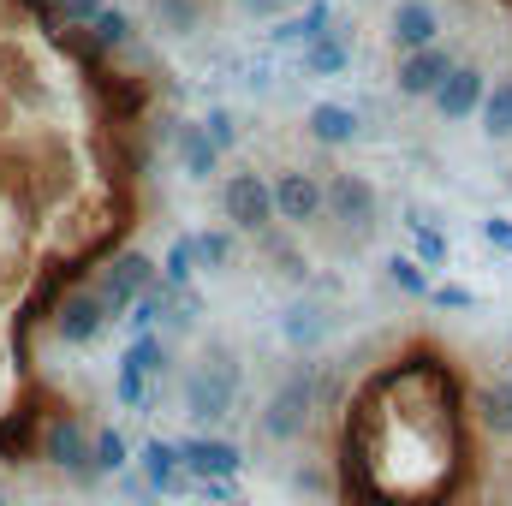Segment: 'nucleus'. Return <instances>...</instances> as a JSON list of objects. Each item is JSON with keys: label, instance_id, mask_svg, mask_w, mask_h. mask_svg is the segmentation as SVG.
<instances>
[{"label": "nucleus", "instance_id": "nucleus-30", "mask_svg": "<svg viewBox=\"0 0 512 506\" xmlns=\"http://www.w3.org/2000/svg\"><path fill=\"white\" fill-rule=\"evenodd\" d=\"M197 126H203V137H209L221 155H227V149H239V120H233V108H209Z\"/></svg>", "mask_w": 512, "mask_h": 506}, {"label": "nucleus", "instance_id": "nucleus-34", "mask_svg": "<svg viewBox=\"0 0 512 506\" xmlns=\"http://www.w3.org/2000/svg\"><path fill=\"white\" fill-rule=\"evenodd\" d=\"M483 245L512 256V221H507V215H489V221H483Z\"/></svg>", "mask_w": 512, "mask_h": 506}, {"label": "nucleus", "instance_id": "nucleus-12", "mask_svg": "<svg viewBox=\"0 0 512 506\" xmlns=\"http://www.w3.org/2000/svg\"><path fill=\"white\" fill-rule=\"evenodd\" d=\"M387 42H393L399 54L441 42V12H435V0H393V12H387Z\"/></svg>", "mask_w": 512, "mask_h": 506}, {"label": "nucleus", "instance_id": "nucleus-17", "mask_svg": "<svg viewBox=\"0 0 512 506\" xmlns=\"http://www.w3.org/2000/svg\"><path fill=\"white\" fill-rule=\"evenodd\" d=\"M173 149H179V167H185V179H215L221 173V149L203 137V126L197 120H179V131H173Z\"/></svg>", "mask_w": 512, "mask_h": 506}, {"label": "nucleus", "instance_id": "nucleus-29", "mask_svg": "<svg viewBox=\"0 0 512 506\" xmlns=\"http://www.w3.org/2000/svg\"><path fill=\"white\" fill-rule=\"evenodd\" d=\"M387 280H393L399 292H411V298L429 292V268H423L417 256H393V262H387Z\"/></svg>", "mask_w": 512, "mask_h": 506}, {"label": "nucleus", "instance_id": "nucleus-16", "mask_svg": "<svg viewBox=\"0 0 512 506\" xmlns=\"http://www.w3.org/2000/svg\"><path fill=\"white\" fill-rule=\"evenodd\" d=\"M328 310L316 304V298H298V304H286V316H280V334H286V346L292 352H316L322 340H328Z\"/></svg>", "mask_w": 512, "mask_h": 506}, {"label": "nucleus", "instance_id": "nucleus-22", "mask_svg": "<svg viewBox=\"0 0 512 506\" xmlns=\"http://www.w3.org/2000/svg\"><path fill=\"white\" fill-rule=\"evenodd\" d=\"M90 465H96V477H126L131 471V441L120 429H90Z\"/></svg>", "mask_w": 512, "mask_h": 506}, {"label": "nucleus", "instance_id": "nucleus-15", "mask_svg": "<svg viewBox=\"0 0 512 506\" xmlns=\"http://www.w3.org/2000/svg\"><path fill=\"white\" fill-rule=\"evenodd\" d=\"M298 66H304V78H340V72L352 66V42L328 24L322 36H310V42L298 48Z\"/></svg>", "mask_w": 512, "mask_h": 506}, {"label": "nucleus", "instance_id": "nucleus-27", "mask_svg": "<svg viewBox=\"0 0 512 506\" xmlns=\"http://www.w3.org/2000/svg\"><path fill=\"white\" fill-rule=\"evenodd\" d=\"M114 399H120L126 411H143V405H149V376H143L131 358H120V370H114Z\"/></svg>", "mask_w": 512, "mask_h": 506}, {"label": "nucleus", "instance_id": "nucleus-4", "mask_svg": "<svg viewBox=\"0 0 512 506\" xmlns=\"http://www.w3.org/2000/svg\"><path fill=\"white\" fill-rule=\"evenodd\" d=\"M322 221H340L352 239H370L382 221V197H376L370 173H328L322 179Z\"/></svg>", "mask_w": 512, "mask_h": 506}, {"label": "nucleus", "instance_id": "nucleus-24", "mask_svg": "<svg viewBox=\"0 0 512 506\" xmlns=\"http://www.w3.org/2000/svg\"><path fill=\"white\" fill-rule=\"evenodd\" d=\"M411 239H417V262L423 268H447V233H435V221L423 215V209H411Z\"/></svg>", "mask_w": 512, "mask_h": 506}, {"label": "nucleus", "instance_id": "nucleus-33", "mask_svg": "<svg viewBox=\"0 0 512 506\" xmlns=\"http://www.w3.org/2000/svg\"><path fill=\"white\" fill-rule=\"evenodd\" d=\"M48 6H54V18H60V24H90L108 0H48Z\"/></svg>", "mask_w": 512, "mask_h": 506}, {"label": "nucleus", "instance_id": "nucleus-2", "mask_svg": "<svg viewBox=\"0 0 512 506\" xmlns=\"http://www.w3.org/2000/svg\"><path fill=\"white\" fill-rule=\"evenodd\" d=\"M316 387H322V364H298L292 376L274 387V399L262 405V435H268V441H280V447L304 441L310 411H316Z\"/></svg>", "mask_w": 512, "mask_h": 506}, {"label": "nucleus", "instance_id": "nucleus-31", "mask_svg": "<svg viewBox=\"0 0 512 506\" xmlns=\"http://www.w3.org/2000/svg\"><path fill=\"white\" fill-rule=\"evenodd\" d=\"M304 495H316V501H334V465H298V477H292Z\"/></svg>", "mask_w": 512, "mask_h": 506}, {"label": "nucleus", "instance_id": "nucleus-35", "mask_svg": "<svg viewBox=\"0 0 512 506\" xmlns=\"http://www.w3.org/2000/svg\"><path fill=\"white\" fill-rule=\"evenodd\" d=\"M239 6H245V12H256V18H274L286 0H239Z\"/></svg>", "mask_w": 512, "mask_h": 506}, {"label": "nucleus", "instance_id": "nucleus-20", "mask_svg": "<svg viewBox=\"0 0 512 506\" xmlns=\"http://www.w3.org/2000/svg\"><path fill=\"white\" fill-rule=\"evenodd\" d=\"M477 417L495 441H512V376H495L477 393Z\"/></svg>", "mask_w": 512, "mask_h": 506}, {"label": "nucleus", "instance_id": "nucleus-18", "mask_svg": "<svg viewBox=\"0 0 512 506\" xmlns=\"http://www.w3.org/2000/svg\"><path fill=\"white\" fill-rule=\"evenodd\" d=\"M328 24H334V6H328V0H304V12L274 18L268 42H274V48H304V42H310V36H322Z\"/></svg>", "mask_w": 512, "mask_h": 506}, {"label": "nucleus", "instance_id": "nucleus-9", "mask_svg": "<svg viewBox=\"0 0 512 506\" xmlns=\"http://www.w3.org/2000/svg\"><path fill=\"white\" fill-rule=\"evenodd\" d=\"M453 66H459V54H453L447 42H429V48H411V54H399V72H393V84H399V96H411V102H429V96H435V84H441Z\"/></svg>", "mask_w": 512, "mask_h": 506}, {"label": "nucleus", "instance_id": "nucleus-8", "mask_svg": "<svg viewBox=\"0 0 512 506\" xmlns=\"http://www.w3.org/2000/svg\"><path fill=\"white\" fill-rule=\"evenodd\" d=\"M268 197H274V221H286V227H298V233L322 221V179L304 173V167L274 173V179H268Z\"/></svg>", "mask_w": 512, "mask_h": 506}, {"label": "nucleus", "instance_id": "nucleus-19", "mask_svg": "<svg viewBox=\"0 0 512 506\" xmlns=\"http://www.w3.org/2000/svg\"><path fill=\"white\" fill-rule=\"evenodd\" d=\"M84 30H90V42H96L102 54H120V48H131V42H137V18H131L126 6H102Z\"/></svg>", "mask_w": 512, "mask_h": 506}, {"label": "nucleus", "instance_id": "nucleus-36", "mask_svg": "<svg viewBox=\"0 0 512 506\" xmlns=\"http://www.w3.org/2000/svg\"><path fill=\"white\" fill-rule=\"evenodd\" d=\"M471 506H501V501H471Z\"/></svg>", "mask_w": 512, "mask_h": 506}, {"label": "nucleus", "instance_id": "nucleus-7", "mask_svg": "<svg viewBox=\"0 0 512 506\" xmlns=\"http://www.w3.org/2000/svg\"><path fill=\"white\" fill-rule=\"evenodd\" d=\"M54 334L66 340V346H96L102 340V328H108V310H102V298L90 292V280H72L60 298H54Z\"/></svg>", "mask_w": 512, "mask_h": 506}, {"label": "nucleus", "instance_id": "nucleus-37", "mask_svg": "<svg viewBox=\"0 0 512 506\" xmlns=\"http://www.w3.org/2000/svg\"><path fill=\"white\" fill-rule=\"evenodd\" d=\"M507 495H512V471H507Z\"/></svg>", "mask_w": 512, "mask_h": 506}, {"label": "nucleus", "instance_id": "nucleus-32", "mask_svg": "<svg viewBox=\"0 0 512 506\" xmlns=\"http://www.w3.org/2000/svg\"><path fill=\"white\" fill-rule=\"evenodd\" d=\"M423 298H429L435 310H477V292H471V286H429Z\"/></svg>", "mask_w": 512, "mask_h": 506}, {"label": "nucleus", "instance_id": "nucleus-21", "mask_svg": "<svg viewBox=\"0 0 512 506\" xmlns=\"http://www.w3.org/2000/svg\"><path fill=\"white\" fill-rule=\"evenodd\" d=\"M185 245H191V262H197V268L215 274V268H233L239 233H233V227H227V233H221V227H203V233H185Z\"/></svg>", "mask_w": 512, "mask_h": 506}, {"label": "nucleus", "instance_id": "nucleus-11", "mask_svg": "<svg viewBox=\"0 0 512 506\" xmlns=\"http://www.w3.org/2000/svg\"><path fill=\"white\" fill-rule=\"evenodd\" d=\"M483 90H489V72L459 60V66H453V72L435 84V96H429V102H435V114H441V120H477V102H483Z\"/></svg>", "mask_w": 512, "mask_h": 506}, {"label": "nucleus", "instance_id": "nucleus-5", "mask_svg": "<svg viewBox=\"0 0 512 506\" xmlns=\"http://www.w3.org/2000/svg\"><path fill=\"white\" fill-rule=\"evenodd\" d=\"M221 215L233 233H268L274 227V197H268V179L256 167L221 173Z\"/></svg>", "mask_w": 512, "mask_h": 506}, {"label": "nucleus", "instance_id": "nucleus-26", "mask_svg": "<svg viewBox=\"0 0 512 506\" xmlns=\"http://www.w3.org/2000/svg\"><path fill=\"white\" fill-rule=\"evenodd\" d=\"M126 358L137 364V370H143V376H167V358H173V352H167L161 328H149V334H137V340H131V352H126Z\"/></svg>", "mask_w": 512, "mask_h": 506}, {"label": "nucleus", "instance_id": "nucleus-25", "mask_svg": "<svg viewBox=\"0 0 512 506\" xmlns=\"http://www.w3.org/2000/svg\"><path fill=\"white\" fill-rule=\"evenodd\" d=\"M149 12H155V24H161V30H173V36H191V30H197V18H203V6H197V0H149Z\"/></svg>", "mask_w": 512, "mask_h": 506}, {"label": "nucleus", "instance_id": "nucleus-10", "mask_svg": "<svg viewBox=\"0 0 512 506\" xmlns=\"http://www.w3.org/2000/svg\"><path fill=\"white\" fill-rule=\"evenodd\" d=\"M179 447V465H185V477H239L245 471V453H239V441H227V435H185V441H173Z\"/></svg>", "mask_w": 512, "mask_h": 506}, {"label": "nucleus", "instance_id": "nucleus-1", "mask_svg": "<svg viewBox=\"0 0 512 506\" xmlns=\"http://www.w3.org/2000/svg\"><path fill=\"white\" fill-rule=\"evenodd\" d=\"M36 459H48L54 471H66V483L90 489L96 465H90V423L78 411H42L36 423Z\"/></svg>", "mask_w": 512, "mask_h": 506}, {"label": "nucleus", "instance_id": "nucleus-13", "mask_svg": "<svg viewBox=\"0 0 512 506\" xmlns=\"http://www.w3.org/2000/svg\"><path fill=\"white\" fill-rule=\"evenodd\" d=\"M137 471H143V483H149L155 495H191V477H185V465H179V447L161 441V435L137 447Z\"/></svg>", "mask_w": 512, "mask_h": 506}, {"label": "nucleus", "instance_id": "nucleus-14", "mask_svg": "<svg viewBox=\"0 0 512 506\" xmlns=\"http://www.w3.org/2000/svg\"><path fill=\"white\" fill-rule=\"evenodd\" d=\"M304 131H310V143H322V149H346V143H358L364 114H358L352 102H316V108L304 114Z\"/></svg>", "mask_w": 512, "mask_h": 506}, {"label": "nucleus", "instance_id": "nucleus-38", "mask_svg": "<svg viewBox=\"0 0 512 506\" xmlns=\"http://www.w3.org/2000/svg\"><path fill=\"white\" fill-rule=\"evenodd\" d=\"M0 506H6V501H0Z\"/></svg>", "mask_w": 512, "mask_h": 506}, {"label": "nucleus", "instance_id": "nucleus-28", "mask_svg": "<svg viewBox=\"0 0 512 506\" xmlns=\"http://www.w3.org/2000/svg\"><path fill=\"white\" fill-rule=\"evenodd\" d=\"M191 280H197L191 245H185V239H173V245H167V262H161V286H173V292H179V286H191Z\"/></svg>", "mask_w": 512, "mask_h": 506}, {"label": "nucleus", "instance_id": "nucleus-6", "mask_svg": "<svg viewBox=\"0 0 512 506\" xmlns=\"http://www.w3.org/2000/svg\"><path fill=\"white\" fill-rule=\"evenodd\" d=\"M155 280V262L143 251H120V256H108L102 268H96V280H90V292L102 298V310H108V322H120L126 316V304L143 292Z\"/></svg>", "mask_w": 512, "mask_h": 506}, {"label": "nucleus", "instance_id": "nucleus-3", "mask_svg": "<svg viewBox=\"0 0 512 506\" xmlns=\"http://www.w3.org/2000/svg\"><path fill=\"white\" fill-rule=\"evenodd\" d=\"M233 405H239V364L227 346H209L203 364L185 376V411L203 423H221V417H233Z\"/></svg>", "mask_w": 512, "mask_h": 506}, {"label": "nucleus", "instance_id": "nucleus-23", "mask_svg": "<svg viewBox=\"0 0 512 506\" xmlns=\"http://www.w3.org/2000/svg\"><path fill=\"white\" fill-rule=\"evenodd\" d=\"M477 120L489 137H512V78H489L483 102H477Z\"/></svg>", "mask_w": 512, "mask_h": 506}]
</instances>
